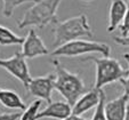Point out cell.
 <instances>
[{"label":"cell","instance_id":"obj_18","mask_svg":"<svg viewBox=\"0 0 129 120\" xmlns=\"http://www.w3.org/2000/svg\"><path fill=\"white\" fill-rule=\"evenodd\" d=\"M120 32H121V37H127L129 34V3H128V8H127V13L124 15V18L122 21V23L120 24Z\"/></svg>","mask_w":129,"mask_h":120},{"label":"cell","instance_id":"obj_16","mask_svg":"<svg viewBox=\"0 0 129 120\" xmlns=\"http://www.w3.org/2000/svg\"><path fill=\"white\" fill-rule=\"evenodd\" d=\"M42 104L41 100H36L24 110V112L21 114L20 120H37V115L40 111V106Z\"/></svg>","mask_w":129,"mask_h":120},{"label":"cell","instance_id":"obj_19","mask_svg":"<svg viewBox=\"0 0 129 120\" xmlns=\"http://www.w3.org/2000/svg\"><path fill=\"white\" fill-rule=\"evenodd\" d=\"M123 58L126 59L127 64H128V77H127V78H124V79H122L120 82H121L122 86H123L124 92H127V93L129 94V53L123 54Z\"/></svg>","mask_w":129,"mask_h":120},{"label":"cell","instance_id":"obj_23","mask_svg":"<svg viewBox=\"0 0 129 120\" xmlns=\"http://www.w3.org/2000/svg\"><path fill=\"white\" fill-rule=\"evenodd\" d=\"M124 120H129V105L127 106V111H126V117H124Z\"/></svg>","mask_w":129,"mask_h":120},{"label":"cell","instance_id":"obj_24","mask_svg":"<svg viewBox=\"0 0 129 120\" xmlns=\"http://www.w3.org/2000/svg\"><path fill=\"white\" fill-rule=\"evenodd\" d=\"M83 1H86V3H90V1H93V0H83Z\"/></svg>","mask_w":129,"mask_h":120},{"label":"cell","instance_id":"obj_8","mask_svg":"<svg viewBox=\"0 0 129 120\" xmlns=\"http://www.w3.org/2000/svg\"><path fill=\"white\" fill-rule=\"evenodd\" d=\"M21 53L25 58H34L38 56H44L48 54V49L44 44L40 36L36 32L34 29H30L27 36L24 38V42L22 44Z\"/></svg>","mask_w":129,"mask_h":120},{"label":"cell","instance_id":"obj_7","mask_svg":"<svg viewBox=\"0 0 129 120\" xmlns=\"http://www.w3.org/2000/svg\"><path fill=\"white\" fill-rule=\"evenodd\" d=\"M55 89V74L48 73L46 76L32 78L26 91L30 95L37 97L38 100H44L47 103H51V94Z\"/></svg>","mask_w":129,"mask_h":120},{"label":"cell","instance_id":"obj_9","mask_svg":"<svg viewBox=\"0 0 129 120\" xmlns=\"http://www.w3.org/2000/svg\"><path fill=\"white\" fill-rule=\"evenodd\" d=\"M129 102V94L124 92L117 98L105 103L104 111L107 120H124Z\"/></svg>","mask_w":129,"mask_h":120},{"label":"cell","instance_id":"obj_3","mask_svg":"<svg viewBox=\"0 0 129 120\" xmlns=\"http://www.w3.org/2000/svg\"><path fill=\"white\" fill-rule=\"evenodd\" d=\"M62 0H40L24 13L22 20L17 22L20 29L37 26L44 29L49 24H57V9Z\"/></svg>","mask_w":129,"mask_h":120},{"label":"cell","instance_id":"obj_17","mask_svg":"<svg viewBox=\"0 0 129 120\" xmlns=\"http://www.w3.org/2000/svg\"><path fill=\"white\" fill-rule=\"evenodd\" d=\"M104 105H105V94L104 92H101V98L98 102L97 106L95 108V113H94L91 120H107L106 115H105V111H104Z\"/></svg>","mask_w":129,"mask_h":120},{"label":"cell","instance_id":"obj_2","mask_svg":"<svg viewBox=\"0 0 129 120\" xmlns=\"http://www.w3.org/2000/svg\"><path fill=\"white\" fill-rule=\"evenodd\" d=\"M54 42L53 47L62 46L66 42L78 40L79 38H93L94 33L90 27L88 17L86 14L71 17L63 22H58L54 26Z\"/></svg>","mask_w":129,"mask_h":120},{"label":"cell","instance_id":"obj_10","mask_svg":"<svg viewBox=\"0 0 129 120\" xmlns=\"http://www.w3.org/2000/svg\"><path fill=\"white\" fill-rule=\"evenodd\" d=\"M101 92L102 89H91L83 94L80 98L76 102V104L72 106V114L81 115L83 113L88 112L93 108H96L101 98Z\"/></svg>","mask_w":129,"mask_h":120},{"label":"cell","instance_id":"obj_5","mask_svg":"<svg viewBox=\"0 0 129 120\" xmlns=\"http://www.w3.org/2000/svg\"><path fill=\"white\" fill-rule=\"evenodd\" d=\"M100 53L102 56L109 57L111 53V47L104 42L90 41V40H73L66 42L62 46L55 48L51 51L53 56H65V57H76L85 54Z\"/></svg>","mask_w":129,"mask_h":120},{"label":"cell","instance_id":"obj_12","mask_svg":"<svg viewBox=\"0 0 129 120\" xmlns=\"http://www.w3.org/2000/svg\"><path fill=\"white\" fill-rule=\"evenodd\" d=\"M127 8H128V5L124 0H112V4L110 7L109 25L106 29L109 33L113 32L118 26H120L127 13Z\"/></svg>","mask_w":129,"mask_h":120},{"label":"cell","instance_id":"obj_14","mask_svg":"<svg viewBox=\"0 0 129 120\" xmlns=\"http://www.w3.org/2000/svg\"><path fill=\"white\" fill-rule=\"evenodd\" d=\"M24 42V38L17 36L10 29L0 25V46H14L22 45Z\"/></svg>","mask_w":129,"mask_h":120},{"label":"cell","instance_id":"obj_13","mask_svg":"<svg viewBox=\"0 0 129 120\" xmlns=\"http://www.w3.org/2000/svg\"><path fill=\"white\" fill-rule=\"evenodd\" d=\"M0 104H3L5 108L14 109V110H25L26 105L20 97V95L15 91L0 88Z\"/></svg>","mask_w":129,"mask_h":120},{"label":"cell","instance_id":"obj_22","mask_svg":"<svg viewBox=\"0 0 129 120\" xmlns=\"http://www.w3.org/2000/svg\"><path fill=\"white\" fill-rule=\"evenodd\" d=\"M63 120H88V119L80 117V115H76V114H72V113H71L68 118H65V119H63Z\"/></svg>","mask_w":129,"mask_h":120},{"label":"cell","instance_id":"obj_4","mask_svg":"<svg viewBox=\"0 0 129 120\" xmlns=\"http://www.w3.org/2000/svg\"><path fill=\"white\" fill-rule=\"evenodd\" d=\"M83 61H91L95 63L96 79L94 88L96 89H103V87L109 83L121 81L127 74V71L121 66L118 59L112 58V57L88 56Z\"/></svg>","mask_w":129,"mask_h":120},{"label":"cell","instance_id":"obj_20","mask_svg":"<svg viewBox=\"0 0 129 120\" xmlns=\"http://www.w3.org/2000/svg\"><path fill=\"white\" fill-rule=\"evenodd\" d=\"M21 118L20 112H13V113H1L0 114V120H17Z\"/></svg>","mask_w":129,"mask_h":120},{"label":"cell","instance_id":"obj_1","mask_svg":"<svg viewBox=\"0 0 129 120\" xmlns=\"http://www.w3.org/2000/svg\"><path fill=\"white\" fill-rule=\"evenodd\" d=\"M51 63L55 69V89L73 106L86 92L85 82L78 73L69 71L58 59H53Z\"/></svg>","mask_w":129,"mask_h":120},{"label":"cell","instance_id":"obj_11","mask_svg":"<svg viewBox=\"0 0 129 120\" xmlns=\"http://www.w3.org/2000/svg\"><path fill=\"white\" fill-rule=\"evenodd\" d=\"M71 113H72V108L68 102L57 101V102L49 103L46 109L39 111L37 115V120L42 119V118H54L57 120H63L68 118Z\"/></svg>","mask_w":129,"mask_h":120},{"label":"cell","instance_id":"obj_21","mask_svg":"<svg viewBox=\"0 0 129 120\" xmlns=\"http://www.w3.org/2000/svg\"><path fill=\"white\" fill-rule=\"evenodd\" d=\"M113 40L118 45H121L124 47H129V34L127 37H113Z\"/></svg>","mask_w":129,"mask_h":120},{"label":"cell","instance_id":"obj_6","mask_svg":"<svg viewBox=\"0 0 129 120\" xmlns=\"http://www.w3.org/2000/svg\"><path fill=\"white\" fill-rule=\"evenodd\" d=\"M0 68L5 69L9 74H12L17 80H20L24 86V88L27 89L32 78L26 58L23 56L21 51H16L13 56L8 58H0Z\"/></svg>","mask_w":129,"mask_h":120},{"label":"cell","instance_id":"obj_15","mask_svg":"<svg viewBox=\"0 0 129 120\" xmlns=\"http://www.w3.org/2000/svg\"><path fill=\"white\" fill-rule=\"evenodd\" d=\"M40 0H3L4 7H3V14L5 17H12L14 14V9L18 6L26 3H38Z\"/></svg>","mask_w":129,"mask_h":120}]
</instances>
